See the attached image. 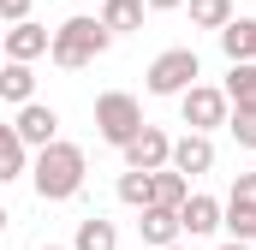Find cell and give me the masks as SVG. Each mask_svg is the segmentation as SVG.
<instances>
[{"label": "cell", "mask_w": 256, "mask_h": 250, "mask_svg": "<svg viewBox=\"0 0 256 250\" xmlns=\"http://www.w3.org/2000/svg\"><path fill=\"white\" fill-rule=\"evenodd\" d=\"M24 173H30V149L18 143L12 120H0V185H12V179H24Z\"/></svg>", "instance_id": "obj_17"}, {"label": "cell", "mask_w": 256, "mask_h": 250, "mask_svg": "<svg viewBox=\"0 0 256 250\" xmlns=\"http://www.w3.org/2000/svg\"><path fill=\"white\" fill-rule=\"evenodd\" d=\"M143 0H102V12H96V24L108 30V36H131V30H143Z\"/></svg>", "instance_id": "obj_12"}, {"label": "cell", "mask_w": 256, "mask_h": 250, "mask_svg": "<svg viewBox=\"0 0 256 250\" xmlns=\"http://www.w3.org/2000/svg\"><path fill=\"white\" fill-rule=\"evenodd\" d=\"M185 12H191L196 30H214V36H220V30L238 18V12H232V0H185Z\"/></svg>", "instance_id": "obj_19"}, {"label": "cell", "mask_w": 256, "mask_h": 250, "mask_svg": "<svg viewBox=\"0 0 256 250\" xmlns=\"http://www.w3.org/2000/svg\"><path fill=\"white\" fill-rule=\"evenodd\" d=\"M84 179H90V161H84V149L66 143V137L30 155V190H36L42 202H72V196L84 190Z\"/></svg>", "instance_id": "obj_1"}, {"label": "cell", "mask_w": 256, "mask_h": 250, "mask_svg": "<svg viewBox=\"0 0 256 250\" xmlns=\"http://www.w3.org/2000/svg\"><path fill=\"white\" fill-rule=\"evenodd\" d=\"M143 6H149V12H179L185 0H143Z\"/></svg>", "instance_id": "obj_25"}, {"label": "cell", "mask_w": 256, "mask_h": 250, "mask_svg": "<svg viewBox=\"0 0 256 250\" xmlns=\"http://www.w3.org/2000/svg\"><path fill=\"white\" fill-rule=\"evenodd\" d=\"M220 226L232 244H256V208H244V202H220Z\"/></svg>", "instance_id": "obj_20"}, {"label": "cell", "mask_w": 256, "mask_h": 250, "mask_svg": "<svg viewBox=\"0 0 256 250\" xmlns=\"http://www.w3.org/2000/svg\"><path fill=\"white\" fill-rule=\"evenodd\" d=\"M48 42H54V30H42L36 18L6 24V30H0V60H12V66H36L42 54H48Z\"/></svg>", "instance_id": "obj_6"}, {"label": "cell", "mask_w": 256, "mask_h": 250, "mask_svg": "<svg viewBox=\"0 0 256 250\" xmlns=\"http://www.w3.org/2000/svg\"><path fill=\"white\" fill-rule=\"evenodd\" d=\"M12 131H18V143L36 155V149H48V143H60V114L48 108V102H30V108H18V120H12Z\"/></svg>", "instance_id": "obj_8"}, {"label": "cell", "mask_w": 256, "mask_h": 250, "mask_svg": "<svg viewBox=\"0 0 256 250\" xmlns=\"http://www.w3.org/2000/svg\"><path fill=\"white\" fill-rule=\"evenodd\" d=\"M179 114H185V125L191 131H220V125L232 120V108H226V96H220V84H191L185 96H179Z\"/></svg>", "instance_id": "obj_5"}, {"label": "cell", "mask_w": 256, "mask_h": 250, "mask_svg": "<svg viewBox=\"0 0 256 250\" xmlns=\"http://www.w3.org/2000/svg\"><path fill=\"white\" fill-rule=\"evenodd\" d=\"M220 48H226V66H256V18H232L220 30Z\"/></svg>", "instance_id": "obj_13"}, {"label": "cell", "mask_w": 256, "mask_h": 250, "mask_svg": "<svg viewBox=\"0 0 256 250\" xmlns=\"http://www.w3.org/2000/svg\"><path fill=\"white\" fill-rule=\"evenodd\" d=\"M36 0H0V24H24Z\"/></svg>", "instance_id": "obj_24"}, {"label": "cell", "mask_w": 256, "mask_h": 250, "mask_svg": "<svg viewBox=\"0 0 256 250\" xmlns=\"http://www.w3.org/2000/svg\"><path fill=\"white\" fill-rule=\"evenodd\" d=\"M120 155H126V173H161V167H167V155H173V137H167L161 125H143Z\"/></svg>", "instance_id": "obj_7"}, {"label": "cell", "mask_w": 256, "mask_h": 250, "mask_svg": "<svg viewBox=\"0 0 256 250\" xmlns=\"http://www.w3.org/2000/svg\"><path fill=\"white\" fill-rule=\"evenodd\" d=\"M42 250H72V244H42Z\"/></svg>", "instance_id": "obj_28"}, {"label": "cell", "mask_w": 256, "mask_h": 250, "mask_svg": "<svg viewBox=\"0 0 256 250\" xmlns=\"http://www.w3.org/2000/svg\"><path fill=\"white\" fill-rule=\"evenodd\" d=\"M214 250H256V244H232V238H226V244H214Z\"/></svg>", "instance_id": "obj_26"}, {"label": "cell", "mask_w": 256, "mask_h": 250, "mask_svg": "<svg viewBox=\"0 0 256 250\" xmlns=\"http://www.w3.org/2000/svg\"><path fill=\"white\" fill-rule=\"evenodd\" d=\"M196 78H202L196 48H167V54H155V60H149V72H143V90H149V96H185Z\"/></svg>", "instance_id": "obj_4"}, {"label": "cell", "mask_w": 256, "mask_h": 250, "mask_svg": "<svg viewBox=\"0 0 256 250\" xmlns=\"http://www.w3.org/2000/svg\"><path fill=\"white\" fill-rule=\"evenodd\" d=\"M143 125H149V120H143V102H137L131 90H108V96H96V137H102V143L126 149Z\"/></svg>", "instance_id": "obj_3"}, {"label": "cell", "mask_w": 256, "mask_h": 250, "mask_svg": "<svg viewBox=\"0 0 256 250\" xmlns=\"http://www.w3.org/2000/svg\"><path fill=\"white\" fill-rule=\"evenodd\" d=\"M179 232H191V238H208V232H220V196H208V190H191V196H185V208H179Z\"/></svg>", "instance_id": "obj_10"}, {"label": "cell", "mask_w": 256, "mask_h": 250, "mask_svg": "<svg viewBox=\"0 0 256 250\" xmlns=\"http://www.w3.org/2000/svg\"><path fill=\"white\" fill-rule=\"evenodd\" d=\"M72 250H120V226H114V220H102V214H90V220H78Z\"/></svg>", "instance_id": "obj_18"}, {"label": "cell", "mask_w": 256, "mask_h": 250, "mask_svg": "<svg viewBox=\"0 0 256 250\" xmlns=\"http://www.w3.org/2000/svg\"><path fill=\"white\" fill-rule=\"evenodd\" d=\"M0 102H12V108H30V102H36V72H30V66L0 60Z\"/></svg>", "instance_id": "obj_16"}, {"label": "cell", "mask_w": 256, "mask_h": 250, "mask_svg": "<svg viewBox=\"0 0 256 250\" xmlns=\"http://www.w3.org/2000/svg\"><path fill=\"white\" fill-rule=\"evenodd\" d=\"M167 250H185V244H167Z\"/></svg>", "instance_id": "obj_29"}, {"label": "cell", "mask_w": 256, "mask_h": 250, "mask_svg": "<svg viewBox=\"0 0 256 250\" xmlns=\"http://www.w3.org/2000/svg\"><path fill=\"white\" fill-rule=\"evenodd\" d=\"M167 167H173L179 179H202V173L214 167V137H202V131L173 137V155H167Z\"/></svg>", "instance_id": "obj_9"}, {"label": "cell", "mask_w": 256, "mask_h": 250, "mask_svg": "<svg viewBox=\"0 0 256 250\" xmlns=\"http://www.w3.org/2000/svg\"><path fill=\"white\" fill-rule=\"evenodd\" d=\"M226 202H244V208H256V173H238V179H232V190H226Z\"/></svg>", "instance_id": "obj_23"}, {"label": "cell", "mask_w": 256, "mask_h": 250, "mask_svg": "<svg viewBox=\"0 0 256 250\" xmlns=\"http://www.w3.org/2000/svg\"><path fill=\"white\" fill-rule=\"evenodd\" d=\"M6 220H12V214H6V202H0V238H6Z\"/></svg>", "instance_id": "obj_27"}, {"label": "cell", "mask_w": 256, "mask_h": 250, "mask_svg": "<svg viewBox=\"0 0 256 250\" xmlns=\"http://www.w3.org/2000/svg\"><path fill=\"white\" fill-rule=\"evenodd\" d=\"M137 232H143V244H149V250H167V244L185 238L173 208H137Z\"/></svg>", "instance_id": "obj_11"}, {"label": "cell", "mask_w": 256, "mask_h": 250, "mask_svg": "<svg viewBox=\"0 0 256 250\" xmlns=\"http://www.w3.org/2000/svg\"><path fill=\"white\" fill-rule=\"evenodd\" d=\"M108 30L90 18V12H78V18H66L60 30H54V42H48V60L60 66V72H84V66H96L108 54Z\"/></svg>", "instance_id": "obj_2"}, {"label": "cell", "mask_w": 256, "mask_h": 250, "mask_svg": "<svg viewBox=\"0 0 256 250\" xmlns=\"http://www.w3.org/2000/svg\"><path fill=\"white\" fill-rule=\"evenodd\" d=\"M185 196H191V179H179L173 167H161V173H149V208H185Z\"/></svg>", "instance_id": "obj_14"}, {"label": "cell", "mask_w": 256, "mask_h": 250, "mask_svg": "<svg viewBox=\"0 0 256 250\" xmlns=\"http://www.w3.org/2000/svg\"><path fill=\"white\" fill-rule=\"evenodd\" d=\"M226 131L238 137V149H256V114H232V120H226Z\"/></svg>", "instance_id": "obj_22"}, {"label": "cell", "mask_w": 256, "mask_h": 250, "mask_svg": "<svg viewBox=\"0 0 256 250\" xmlns=\"http://www.w3.org/2000/svg\"><path fill=\"white\" fill-rule=\"evenodd\" d=\"M120 202L126 208H149V173H120Z\"/></svg>", "instance_id": "obj_21"}, {"label": "cell", "mask_w": 256, "mask_h": 250, "mask_svg": "<svg viewBox=\"0 0 256 250\" xmlns=\"http://www.w3.org/2000/svg\"><path fill=\"white\" fill-rule=\"evenodd\" d=\"M220 96H226V108H232V114H256V66H226Z\"/></svg>", "instance_id": "obj_15"}]
</instances>
